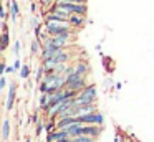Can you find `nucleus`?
Here are the masks:
<instances>
[{"label":"nucleus","mask_w":154,"mask_h":142,"mask_svg":"<svg viewBox=\"0 0 154 142\" xmlns=\"http://www.w3.org/2000/svg\"><path fill=\"white\" fill-rule=\"evenodd\" d=\"M45 30L50 36H71L76 30L70 25V22H61V20H53V22H45Z\"/></svg>","instance_id":"obj_1"},{"label":"nucleus","mask_w":154,"mask_h":142,"mask_svg":"<svg viewBox=\"0 0 154 142\" xmlns=\"http://www.w3.org/2000/svg\"><path fill=\"white\" fill-rule=\"evenodd\" d=\"M96 86L94 84H88L83 91L78 92V96L75 98V106H83V104H93L96 101Z\"/></svg>","instance_id":"obj_2"},{"label":"nucleus","mask_w":154,"mask_h":142,"mask_svg":"<svg viewBox=\"0 0 154 142\" xmlns=\"http://www.w3.org/2000/svg\"><path fill=\"white\" fill-rule=\"evenodd\" d=\"M65 78H66V88L65 89H70V91L80 92L88 86L86 84V76H81L80 73H76V71L70 76H65Z\"/></svg>","instance_id":"obj_3"},{"label":"nucleus","mask_w":154,"mask_h":142,"mask_svg":"<svg viewBox=\"0 0 154 142\" xmlns=\"http://www.w3.org/2000/svg\"><path fill=\"white\" fill-rule=\"evenodd\" d=\"M78 122L81 124H98V125H103L104 122V117L100 111L96 112H90V114H81V116H76Z\"/></svg>","instance_id":"obj_4"},{"label":"nucleus","mask_w":154,"mask_h":142,"mask_svg":"<svg viewBox=\"0 0 154 142\" xmlns=\"http://www.w3.org/2000/svg\"><path fill=\"white\" fill-rule=\"evenodd\" d=\"M68 22H70V25L78 32V30H81V28L85 26V23H86V15H78V13H71L70 18H68Z\"/></svg>","instance_id":"obj_5"},{"label":"nucleus","mask_w":154,"mask_h":142,"mask_svg":"<svg viewBox=\"0 0 154 142\" xmlns=\"http://www.w3.org/2000/svg\"><path fill=\"white\" fill-rule=\"evenodd\" d=\"M8 12H10V22L15 23L18 18V15H20V8H18L17 0H12V2L8 3Z\"/></svg>","instance_id":"obj_6"},{"label":"nucleus","mask_w":154,"mask_h":142,"mask_svg":"<svg viewBox=\"0 0 154 142\" xmlns=\"http://www.w3.org/2000/svg\"><path fill=\"white\" fill-rule=\"evenodd\" d=\"M15 91H17V84L10 83V88H8V96H7V111H12L15 102Z\"/></svg>","instance_id":"obj_7"},{"label":"nucleus","mask_w":154,"mask_h":142,"mask_svg":"<svg viewBox=\"0 0 154 142\" xmlns=\"http://www.w3.org/2000/svg\"><path fill=\"white\" fill-rule=\"evenodd\" d=\"M90 112H96V106L93 104H83V106H76V116L81 114H90Z\"/></svg>","instance_id":"obj_8"},{"label":"nucleus","mask_w":154,"mask_h":142,"mask_svg":"<svg viewBox=\"0 0 154 142\" xmlns=\"http://www.w3.org/2000/svg\"><path fill=\"white\" fill-rule=\"evenodd\" d=\"M75 68H76V73H80L81 76H86L88 71H90V66H88L86 61H78Z\"/></svg>","instance_id":"obj_9"},{"label":"nucleus","mask_w":154,"mask_h":142,"mask_svg":"<svg viewBox=\"0 0 154 142\" xmlns=\"http://www.w3.org/2000/svg\"><path fill=\"white\" fill-rule=\"evenodd\" d=\"M8 137H10V121L5 119L4 125H2V139H4V140H8Z\"/></svg>","instance_id":"obj_10"},{"label":"nucleus","mask_w":154,"mask_h":142,"mask_svg":"<svg viewBox=\"0 0 154 142\" xmlns=\"http://www.w3.org/2000/svg\"><path fill=\"white\" fill-rule=\"evenodd\" d=\"M75 142H94L96 139L91 137V135H76V137H73Z\"/></svg>","instance_id":"obj_11"},{"label":"nucleus","mask_w":154,"mask_h":142,"mask_svg":"<svg viewBox=\"0 0 154 142\" xmlns=\"http://www.w3.org/2000/svg\"><path fill=\"white\" fill-rule=\"evenodd\" d=\"M8 41H10V36H8V32L2 33V51H5L8 46Z\"/></svg>","instance_id":"obj_12"},{"label":"nucleus","mask_w":154,"mask_h":142,"mask_svg":"<svg viewBox=\"0 0 154 142\" xmlns=\"http://www.w3.org/2000/svg\"><path fill=\"white\" fill-rule=\"evenodd\" d=\"M28 76H30V66L23 65V66H22V69H20V78L22 79H27Z\"/></svg>","instance_id":"obj_13"},{"label":"nucleus","mask_w":154,"mask_h":142,"mask_svg":"<svg viewBox=\"0 0 154 142\" xmlns=\"http://www.w3.org/2000/svg\"><path fill=\"white\" fill-rule=\"evenodd\" d=\"M38 50H40V41H38V40L35 38L33 41H32V53H33V55H37Z\"/></svg>","instance_id":"obj_14"},{"label":"nucleus","mask_w":154,"mask_h":142,"mask_svg":"<svg viewBox=\"0 0 154 142\" xmlns=\"http://www.w3.org/2000/svg\"><path fill=\"white\" fill-rule=\"evenodd\" d=\"M8 7H2L0 8V17H2V22H7V15H8Z\"/></svg>","instance_id":"obj_15"},{"label":"nucleus","mask_w":154,"mask_h":142,"mask_svg":"<svg viewBox=\"0 0 154 142\" xmlns=\"http://www.w3.org/2000/svg\"><path fill=\"white\" fill-rule=\"evenodd\" d=\"M20 50H22V43H20V40H17V41L14 43V53L15 55H20Z\"/></svg>","instance_id":"obj_16"},{"label":"nucleus","mask_w":154,"mask_h":142,"mask_svg":"<svg viewBox=\"0 0 154 142\" xmlns=\"http://www.w3.org/2000/svg\"><path fill=\"white\" fill-rule=\"evenodd\" d=\"M43 129H45V124L42 121H38L37 122V129H35V132H37V135H40L42 132H43Z\"/></svg>","instance_id":"obj_17"},{"label":"nucleus","mask_w":154,"mask_h":142,"mask_svg":"<svg viewBox=\"0 0 154 142\" xmlns=\"http://www.w3.org/2000/svg\"><path fill=\"white\" fill-rule=\"evenodd\" d=\"M22 66H23V65H22V61H20V59H15V63H14V68H15V71H20V69H22Z\"/></svg>","instance_id":"obj_18"},{"label":"nucleus","mask_w":154,"mask_h":142,"mask_svg":"<svg viewBox=\"0 0 154 142\" xmlns=\"http://www.w3.org/2000/svg\"><path fill=\"white\" fill-rule=\"evenodd\" d=\"M5 86H7V78H5V74H2V78H0V89H5Z\"/></svg>","instance_id":"obj_19"},{"label":"nucleus","mask_w":154,"mask_h":142,"mask_svg":"<svg viewBox=\"0 0 154 142\" xmlns=\"http://www.w3.org/2000/svg\"><path fill=\"white\" fill-rule=\"evenodd\" d=\"M14 71H15V68H14V66H5L4 74H10V73H14Z\"/></svg>","instance_id":"obj_20"},{"label":"nucleus","mask_w":154,"mask_h":142,"mask_svg":"<svg viewBox=\"0 0 154 142\" xmlns=\"http://www.w3.org/2000/svg\"><path fill=\"white\" fill-rule=\"evenodd\" d=\"M65 2H73V3H88V0H65Z\"/></svg>","instance_id":"obj_21"},{"label":"nucleus","mask_w":154,"mask_h":142,"mask_svg":"<svg viewBox=\"0 0 154 142\" xmlns=\"http://www.w3.org/2000/svg\"><path fill=\"white\" fill-rule=\"evenodd\" d=\"M57 142H73V137H63V139H60V140H57Z\"/></svg>","instance_id":"obj_22"},{"label":"nucleus","mask_w":154,"mask_h":142,"mask_svg":"<svg viewBox=\"0 0 154 142\" xmlns=\"http://www.w3.org/2000/svg\"><path fill=\"white\" fill-rule=\"evenodd\" d=\"M2 32H8V25H7V22H2Z\"/></svg>","instance_id":"obj_23"},{"label":"nucleus","mask_w":154,"mask_h":142,"mask_svg":"<svg viewBox=\"0 0 154 142\" xmlns=\"http://www.w3.org/2000/svg\"><path fill=\"white\" fill-rule=\"evenodd\" d=\"M30 8H32V12H37V3H35V2H32V5H30Z\"/></svg>","instance_id":"obj_24"},{"label":"nucleus","mask_w":154,"mask_h":142,"mask_svg":"<svg viewBox=\"0 0 154 142\" xmlns=\"http://www.w3.org/2000/svg\"><path fill=\"white\" fill-rule=\"evenodd\" d=\"M28 2H33V0H28Z\"/></svg>","instance_id":"obj_25"},{"label":"nucleus","mask_w":154,"mask_h":142,"mask_svg":"<svg viewBox=\"0 0 154 142\" xmlns=\"http://www.w3.org/2000/svg\"><path fill=\"white\" fill-rule=\"evenodd\" d=\"M27 142H30V140H28V139H27Z\"/></svg>","instance_id":"obj_26"},{"label":"nucleus","mask_w":154,"mask_h":142,"mask_svg":"<svg viewBox=\"0 0 154 142\" xmlns=\"http://www.w3.org/2000/svg\"><path fill=\"white\" fill-rule=\"evenodd\" d=\"M73 142H75V139H73Z\"/></svg>","instance_id":"obj_27"},{"label":"nucleus","mask_w":154,"mask_h":142,"mask_svg":"<svg viewBox=\"0 0 154 142\" xmlns=\"http://www.w3.org/2000/svg\"><path fill=\"white\" fill-rule=\"evenodd\" d=\"M4 2H5V0H4Z\"/></svg>","instance_id":"obj_28"}]
</instances>
